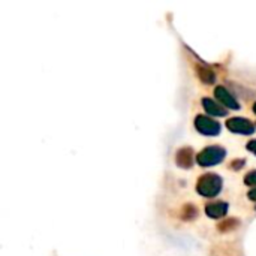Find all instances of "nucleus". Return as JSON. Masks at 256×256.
<instances>
[{
  "mask_svg": "<svg viewBox=\"0 0 256 256\" xmlns=\"http://www.w3.org/2000/svg\"><path fill=\"white\" fill-rule=\"evenodd\" d=\"M226 156V150L219 146H212L204 150H201L196 156V162L201 166H213L220 164Z\"/></svg>",
  "mask_w": 256,
  "mask_h": 256,
  "instance_id": "nucleus-2",
  "label": "nucleus"
},
{
  "mask_svg": "<svg viewBox=\"0 0 256 256\" xmlns=\"http://www.w3.org/2000/svg\"><path fill=\"white\" fill-rule=\"evenodd\" d=\"M254 112H255V114H256V102H255V104H254Z\"/></svg>",
  "mask_w": 256,
  "mask_h": 256,
  "instance_id": "nucleus-16",
  "label": "nucleus"
},
{
  "mask_svg": "<svg viewBox=\"0 0 256 256\" xmlns=\"http://www.w3.org/2000/svg\"><path fill=\"white\" fill-rule=\"evenodd\" d=\"M244 164H246L244 159H234V160L230 164V166H231L234 171H238V170H242V168L244 166Z\"/></svg>",
  "mask_w": 256,
  "mask_h": 256,
  "instance_id": "nucleus-13",
  "label": "nucleus"
},
{
  "mask_svg": "<svg viewBox=\"0 0 256 256\" xmlns=\"http://www.w3.org/2000/svg\"><path fill=\"white\" fill-rule=\"evenodd\" d=\"M226 128L232 134L242 135H252L255 132V124L246 117H231L226 120Z\"/></svg>",
  "mask_w": 256,
  "mask_h": 256,
  "instance_id": "nucleus-4",
  "label": "nucleus"
},
{
  "mask_svg": "<svg viewBox=\"0 0 256 256\" xmlns=\"http://www.w3.org/2000/svg\"><path fill=\"white\" fill-rule=\"evenodd\" d=\"M194 150L190 147H183L180 150H177L176 153V164L180 166V168H184V170H189L192 165H194Z\"/></svg>",
  "mask_w": 256,
  "mask_h": 256,
  "instance_id": "nucleus-6",
  "label": "nucleus"
},
{
  "mask_svg": "<svg viewBox=\"0 0 256 256\" xmlns=\"http://www.w3.org/2000/svg\"><path fill=\"white\" fill-rule=\"evenodd\" d=\"M196 70H198V75H200V78H201L202 82H206V84H213V82L216 81V74H214L210 68H207V66H204V64H198V66H196Z\"/></svg>",
  "mask_w": 256,
  "mask_h": 256,
  "instance_id": "nucleus-9",
  "label": "nucleus"
},
{
  "mask_svg": "<svg viewBox=\"0 0 256 256\" xmlns=\"http://www.w3.org/2000/svg\"><path fill=\"white\" fill-rule=\"evenodd\" d=\"M246 147H248V150H249V152H252V153H254V154L256 156V140H252V141H249Z\"/></svg>",
  "mask_w": 256,
  "mask_h": 256,
  "instance_id": "nucleus-14",
  "label": "nucleus"
},
{
  "mask_svg": "<svg viewBox=\"0 0 256 256\" xmlns=\"http://www.w3.org/2000/svg\"><path fill=\"white\" fill-rule=\"evenodd\" d=\"M202 106L206 108V111L214 117H224L226 116V108L224 105H219L216 104V100L213 99H208V98H204L202 99Z\"/></svg>",
  "mask_w": 256,
  "mask_h": 256,
  "instance_id": "nucleus-8",
  "label": "nucleus"
},
{
  "mask_svg": "<svg viewBox=\"0 0 256 256\" xmlns=\"http://www.w3.org/2000/svg\"><path fill=\"white\" fill-rule=\"evenodd\" d=\"M248 198L252 200V201H256V188H254V189L248 194Z\"/></svg>",
  "mask_w": 256,
  "mask_h": 256,
  "instance_id": "nucleus-15",
  "label": "nucleus"
},
{
  "mask_svg": "<svg viewBox=\"0 0 256 256\" xmlns=\"http://www.w3.org/2000/svg\"><path fill=\"white\" fill-rule=\"evenodd\" d=\"M214 96H216V99L228 110H240V104H238V100L236 99V96L231 93V92H228L224 86H218L216 88H214Z\"/></svg>",
  "mask_w": 256,
  "mask_h": 256,
  "instance_id": "nucleus-5",
  "label": "nucleus"
},
{
  "mask_svg": "<svg viewBox=\"0 0 256 256\" xmlns=\"http://www.w3.org/2000/svg\"><path fill=\"white\" fill-rule=\"evenodd\" d=\"M228 208H230V206H228L226 202L218 201V202H210V204H207L206 213H207V216L212 218V219H220V218H224V216L228 213Z\"/></svg>",
  "mask_w": 256,
  "mask_h": 256,
  "instance_id": "nucleus-7",
  "label": "nucleus"
},
{
  "mask_svg": "<svg viewBox=\"0 0 256 256\" xmlns=\"http://www.w3.org/2000/svg\"><path fill=\"white\" fill-rule=\"evenodd\" d=\"M240 226V220H237V219H226V220H224V222H220L219 224V231L220 232H228V231H234V230H237Z\"/></svg>",
  "mask_w": 256,
  "mask_h": 256,
  "instance_id": "nucleus-11",
  "label": "nucleus"
},
{
  "mask_svg": "<svg viewBox=\"0 0 256 256\" xmlns=\"http://www.w3.org/2000/svg\"><path fill=\"white\" fill-rule=\"evenodd\" d=\"M195 128L200 134L207 136H218L220 134V123L204 114L195 117Z\"/></svg>",
  "mask_w": 256,
  "mask_h": 256,
  "instance_id": "nucleus-3",
  "label": "nucleus"
},
{
  "mask_svg": "<svg viewBox=\"0 0 256 256\" xmlns=\"http://www.w3.org/2000/svg\"><path fill=\"white\" fill-rule=\"evenodd\" d=\"M222 186H224V182L219 174L206 172L204 176H201L198 178L196 192L206 198H213V196L219 195V192L222 190Z\"/></svg>",
  "mask_w": 256,
  "mask_h": 256,
  "instance_id": "nucleus-1",
  "label": "nucleus"
},
{
  "mask_svg": "<svg viewBox=\"0 0 256 256\" xmlns=\"http://www.w3.org/2000/svg\"><path fill=\"white\" fill-rule=\"evenodd\" d=\"M198 216V208L194 206V204H186L183 208H182V213H180V218L183 220H192Z\"/></svg>",
  "mask_w": 256,
  "mask_h": 256,
  "instance_id": "nucleus-10",
  "label": "nucleus"
},
{
  "mask_svg": "<svg viewBox=\"0 0 256 256\" xmlns=\"http://www.w3.org/2000/svg\"><path fill=\"white\" fill-rule=\"evenodd\" d=\"M244 183L248 186H256V170L255 171H250L244 176Z\"/></svg>",
  "mask_w": 256,
  "mask_h": 256,
  "instance_id": "nucleus-12",
  "label": "nucleus"
}]
</instances>
